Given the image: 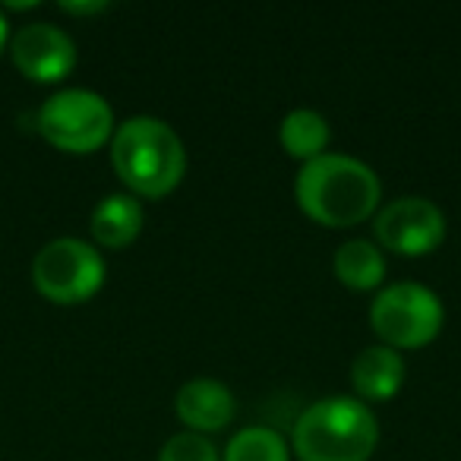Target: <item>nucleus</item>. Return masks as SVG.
<instances>
[{
	"mask_svg": "<svg viewBox=\"0 0 461 461\" xmlns=\"http://www.w3.org/2000/svg\"><path fill=\"white\" fill-rule=\"evenodd\" d=\"M108 266L102 253L79 238L48 240L32 259V282L41 297L54 303H83L95 297L104 285Z\"/></svg>",
	"mask_w": 461,
	"mask_h": 461,
	"instance_id": "nucleus-6",
	"label": "nucleus"
},
{
	"mask_svg": "<svg viewBox=\"0 0 461 461\" xmlns=\"http://www.w3.org/2000/svg\"><path fill=\"white\" fill-rule=\"evenodd\" d=\"M60 10H67V14L73 16H89V14H102V10H108V0H92V4H60Z\"/></svg>",
	"mask_w": 461,
	"mask_h": 461,
	"instance_id": "nucleus-16",
	"label": "nucleus"
},
{
	"mask_svg": "<svg viewBox=\"0 0 461 461\" xmlns=\"http://www.w3.org/2000/svg\"><path fill=\"white\" fill-rule=\"evenodd\" d=\"M158 461H221V458H218L215 446L203 433L186 429V433H177L165 442Z\"/></svg>",
	"mask_w": 461,
	"mask_h": 461,
	"instance_id": "nucleus-15",
	"label": "nucleus"
},
{
	"mask_svg": "<svg viewBox=\"0 0 461 461\" xmlns=\"http://www.w3.org/2000/svg\"><path fill=\"white\" fill-rule=\"evenodd\" d=\"M297 205L326 228H351L376 212L383 184L376 171L351 155L326 152L303 161L294 184Z\"/></svg>",
	"mask_w": 461,
	"mask_h": 461,
	"instance_id": "nucleus-1",
	"label": "nucleus"
},
{
	"mask_svg": "<svg viewBox=\"0 0 461 461\" xmlns=\"http://www.w3.org/2000/svg\"><path fill=\"white\" fill-rule=\"evenodd\" d=\"M114 171L136 196H167L186 174L184 140L161 117L140 114L123 121L111 136Z\"/></svg>",
	"mask_w": 461,
	"mask_h": 461,
	"instance_id": "nucleus-2",
	"label": "nucleus"
},
{
	"mask_svg": "<svg viewBox=\"0 0 461 461\" xmlns=\"http://www.w3.org/2000/svg\"><path fill=\"white\" fill-rule=\"evenodd\" d=\"M39 133L60 152L89 155L114 136V111L92 89H60L39 108Z\"/></svg>",
	"mask_w": 461,
	"mask_h": 461,
	"instance_id": "nucleus-4",
	"label": "nucleus"
},
{
	"mask_svg": "<svg viewBox=\"0 0 461 461\" xmlns=\"http://www.w3.org/2000/svg\"><path fill=\"white\" fill-rule=\"evenodd\" d=\"M446 310L436 291L417 282L385 285L370 307V326L389 348H423L442 332Z\"/></svg>",
	"mask_w": 461,
	"mask_h": 461,
	"instance_id": "nucleus-5",
	"label": "nucleus"
},
{
	"mask_svg": "<svg viewBox=\"0 0 461 461\" xmlns=\"http://www.w3.org/2000/svg\"><path fill=\"white\" fill-rule=\"evenodd\" d=\"M278 140L288 149V155H294L301 161H313L320 155H326L332 130H329V121L320 111L294 108L285 114L282 127H278Z\"/></svg>",
	"mask_w": 461,
	"mask_h": 461,
	"instance_id": "nucleus-13",
	"label": "nucleus"
},
{
	"mask_svg": "<svg viewBox=\"0 0 461 461\" xmlns=\"http://www.w3.org/2000/svg\"><path fill=\"white\" fill-rule=\"evenodd\" d=\"M335 278L351 291H370L379 288L385 278V257L376 244L370 240H345L335 250L332 259Z\"/></svg>",
	"mask_w": 461,
	"mask_h": 461,
	"instance_id": "nucleus-12",
	"label": "nucleus"
},
{
	"mask_svg": "<svg viewBox=\"0 0 461 461\" xmlns=\"http://www.w3.org/2000/svg\"><path fill=\"white\" fill-rule=\"evenodd\" d=\"M174 411L177 417L193 429V433H215L224 429L234 417V395L224 383L209 376L190 379L180 385L177 398H174Z\"/></svg>",
	"mask_w": 461,
	"mask_h": 461,
	"instance_id": "nucleus-9",
	"label": "nucleus"
},
{
	"mask_svg": "<svg viewBox=\"0 0 461 461\" xmlns=\"http://www.w3.org/2000/svg\"><path fill=\"white\" fill-rule=\"evenodd\" d=\"M142 221L146 215H142L140 199L130 193H111L92 212V238L108 250H121L140 238Z\"/></svg>",
	"mask_w": 461,
	"mask_h": 461,
	"instance_id": "nucleus-11",
	"label": "nucleus"
},
{
	"mask_svg": "<svg viewBox=\"0 0 461 461\" xmlns=\"http://www.w3.org/2000/svg\"><path fill=\"white\" fill-rule=\"evenodd\" d=\"M221 461H291V455L276 429L244 427L230 436Z\"/></svg>",
	"mask_w": 461,
	"mask_h": 461,
	"instance_id": "nucleus-14",
	"label": "nucleus"
},
{
	"mask_svg": "<svg viewBox=\"0 0 461 461\" xmlns=\"http://www.w3.org/2000/svg\"><path fill=\"white\" fill-rule=\"evenodd\" d=\"M373 234L389 253L398 257H427L446 238V215L423 196H402L376 212Z\"/></svg>",
	"mask_w": 461,
	"mask_h": 461,
	"instance_id": "nucleus-7",
	"label": "nucleus"
},
{
	"mask_svg": "<svg viewBox=\"0 0 461 461\" xmlns=\"http://www.w3.org/2000/svg\"><path fill=\"white\" fill-rule=\"evenodd\" d=\"M7 16H4V10H0V51H4V45H7Z\"/></svg>",
	"mask_w": 461,
	"mask_h": 461,
	"instance_id": "nucleus-17",
	"label": "nucleus"
},
{
	"mask_svg": "<svg viewBox=\"0 0 461 461\" xmlns=\"http://www.w3.org/2000/svg\"><path fill=\"white\" fill-rule=\"evenodd\" d=\"M404 383V357L389 345H373L351 364V385L366 402H389Z\"/></svg>",
	"mask_w": 461,
	"mask_h": 461,
	"instance_id": "nucleus-10",
	"label": "nucleus"
},
{
	"mask_svg": "<svg viewBox=\"0 0 461 461\" xmlns=\"http://www.w3.org/2000/svg\"><path fill=\"white\" fill-rule=\"evenodd\" d=\"M291 442L301 461H366L376 452L379 423L364 402L332 395L313 402L297 417Z\"/></svg>",
	"mask_w": 461,
	"mask_h": 461,
	"instance_id": "nucleus-3",
	"label": "nucleus"
},
{
	"mask_svg": "<svg viewBox=\"0 0 461 461\" xmlns=\"http://www.w3.org/2000/svg\"><path fill=\"white\" fill-rule=\"evenodd\" d=\"M10 58L23 77L35 83H58L77 67V41L51 23H29L10 41Z\"/></svg>",
	"mask_w": 461,
	"mask_h": 461,
	"instance_id": "nucleus-8",
	"label": "nucleus"
}]
</instances>
